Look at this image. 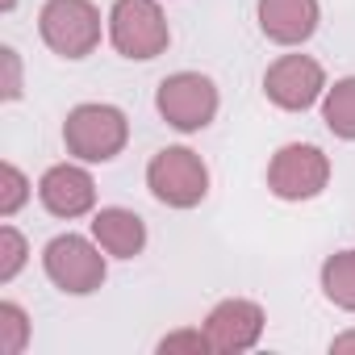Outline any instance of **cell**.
<instances>
[{
  "label": "cell",
  "mask_w": 355,
  "mask_h": 355,
  "mask_svg": "<svg viewBox=\"0 0 355 355\" xmlns=\"http://www.w3.org/2000/svg\"><path fill=\"white\" fill-rule=\"evenodd\" d=\"M130 142V117L117 105L84 101L63 117V146L80 163H109Z\"/></svg>",
  "instance_id": "6da1fadb"
},
{
  "label": "cell",
  "mask_w": 355,
  "mask_h": 355,
  "mask_svg": "<svg viewBox=\"0 0 355 355\" xmlns=\"http://www.w3.org/2000/svg\"><path fill=\"white\" fill-rule=\"evenodd\" d=\"M146 189L167 209H197L209 197V167L193 146H163L146 163Z\"/></svg>",
  "instance_id": "7a4b0ae2"
},
{
  "label": "cell",
  "mask_w": 355,
  "mask_h": 355,
  "mask_svg": "<svg viewBox=\"0 0 355 355\" xmlns=\"http://www.w3.org/2000/svg\"><path fill=\"white\" fill-rule=\"evenodd\" d=\"M42 272L46 280L67 293V297H88L105 284L109 276V255L96 239H84V234H55L46 247H42Z\"/></svg>",
  "instance_id": "3957f363"
},
{
  "label": "cell",
  "mask_w": 355,
  "mask_h": 355,
  "mask_svg": "<svg viewBox=\"0 0 355 355\" xmlns=\"http://www.w3.org/2000/svg\"><path fill=\"white\" fill-rule=\"evenodd\" d=\"M105 21H109V42L121 59L150 63L171 46V26L159 0H113Z\"/></svg>",
  "instance_id": "277c9868"
},
{
  "label": "cell",
  "mask_w": 355,
  "mask_h": 355,
  "mask_svg": "<svg viewBox=\"0 0 355 355\" xmlns=\"http://www.w3.org/2000/svg\"><path fill=\"white\" fill-rule=\"evenodd\" d=\"M105 30L109 21H101L92 0H46L38 13V34L59 59H88L101 46Z\"/></svg>",
  "instance_id": "5b68a950"
},
{
  "label": "cell",
  "mask_w": 355,
  "mask_h": 355,
  "mask_svg": "<svg viewBox=\"0 0 355 355\" xmlns=\"http://www.w3.org/2000/svg\"><path fill=\"white\" fill-rule=\"evenodd\" d=\"M155 109L171 130L197 134V130L214 125V117L222 109V96H218V84L201 71H171L155 92Z\"/></svg>",
  "instance_id": "8992f818"
},
{
  "label": "cell",
  "mask_w": 355,
  "mask_h": 355,
  "mask_svg": "<svg viewBox=\"0 0 355 355\" xmlns=\"http://www.w3.org/2000/svg\"><path fill=\"white\" fill-rule=\"evenodd\" d=\"M330 184V155L313 142H284L268 163V189L280 201H313Z\"/></svg>",
  "instance_id": "52a82bcc"
},
{
  "label": "cell",
  "mask_w": 355,
  "mask_h": 355,
  "mask_svg": "<svg viewBox=\"0 0 355 355\" xmlns=\"http://www.w3.org/2000/svg\"><path fill=\"white\" fill-rule=\"evenodd\" d=\"M326 71L313 55H280L263 71V96L284 113H305L326 96Z\"/></svg>",
  "instance_id": "ba28073f"
},
{
  "label": "cell",
  "mask_w": 355,
  "mask_h": 355,
  "mask_svg": "<svg viewBox=\"0 0 355 355\" xmlns=\"http://www.w3.org/2000/svg\"><path fill=\"white\" fill-rule=\"evenodd\" d=\"M263 326H268V313H263L259 301H251V297H226V301H218L205 313L201 330L209 338V351H218V355H243V351L259 347Z\"/></svg>",
  "instance_id": "9c48e42d"
},
{
  "label": "cell",
  "mask_w": 355,
  "mask_h": 355,
  "mask_svg": "<svg viewBox=\"0 0 355 355\" xmlns=\"http://www.w3.org/2000/svg\"><path fill=\"white\" fill-rule=\"evenodd\" d=\"M38 201L51 218H63V222L88 218V214H96V180L80 159L76 163H55L38 180Z\"/></svg>",
  "instance_id": "30bf717a"
},
{
  "label": "cell",
  "mask_w": 355,
  "mask_h": 355,
  "mask_svg": "<svg viewBox=\"0 0 355 355\" xmlns=\"http://www.w3.org/2000/svg\"><path fill=\"white\" fill-rule=\"evenodd\" d=\"M259 30L276 46H301L318 34L322 26V5L318 0H259Z\"/></svg>",
  "instance_id": "8fae6325"
},
{
  "label": "cell",
  "mask_w": 355,
  "mask_h": 355,
  "mask_svg": "<svg viewBox=\"0 0 355 355\" xmlns=\"http://www.w3.org/2000/svg\"><path fill=\"white\" fill-rule=\"evenodd\" d=\"M92 239L109 259H134L146 251V222L125 205H105L92 214Z\"/></svg>",
  "instance_id": "7c38bea8"
},
{
  "label": "cell",
  "mask_w": 355,
  "mask_h": 355,
  "mask_svg": "<svg viewBox=\"0 0 355 355\" xmlns=\"http://www.w3.org/2000/svg\"><path fill=\"white\" fill-rule=\"evenodd\" d=\"M318 280H322V297L330 305H338L343 313H355V247L326 255Z\"/></svg>",
  "instance_id": "4fadbf2b"
},
{
  "label": "cell",
  "mask_w": 355,
  "mask_h": 355,
  "mask_svg": "<svg viewBox=\"0 0 355 355\" xmlns=\"http://www.w3.org/2000/svg\"><path fill=\"white\" fill-rule=\"evenodd\" d=\"M322 121L334 138L355 142V76H343L322 96Z\"/></svg>",
  "instance_id": "5bb4252c"
},
{
  "label": "cell",
  "mask_w": 355,
  "mask_h": 355,
  "mask_svg": "<svg viewBox=\"0 0 355 355\" xmlns=\"http://www.w3.org/2000/svg\"><path fill=\"white\" fill-rule=\"evenodd\" d=\"M30 313L17 301H0V355H21L30 347Z\"/></svg>",
  "instance_id": "9a60e30c"
},
{
  "label": "cell",
  "mask_w": 355,
  "mask_h": 355,
  "mask_svg": "<svg viewBox=\"0 0 355 355\" xmlns=\"http://www.w3.org/2000/svg\"><path fill=\"white\" fill-rule=\"evenodd\" d=\"M30 259V243L17 226H0V284L17 280V272L26 268Z\"/></svg>",
  "instance_id": "2e32d148"
},
{
  "label": "cell",
  "mask_w": 355,
  "mask_h": 355,
  "mask_svg": "<svg viewBox=\"0 0 355 355\" xmlns=\"http://www.w3.org/2000/svg\"><path fill=\"white\" fill-rule=\"evenodd\" d=\"M30 201V180L17 163H0V218H13Z\"/></svg>",
  "instance_id": "e0dca14e"
},
{
  "label": "cell",
  "mask_w": 355,
  "mask_h": 355,
  "mask_svg": "<svg viewBox=\"0 0 355 355\" xmlns=\"http://www.w3.org/2000/svg\"><path fill=\"white\" fill-rule=\"evenodd\" d=\"M155 351H193V355H205L209 351V338H205V330L197 326V330H171V334H163L159 338V347Z\"/></svg>",
  "instance_id": "ac0fdd59"
},
{
  "label": "cell",
  "mask_w": 355,
  "mask_h": 355,
  "mask_svg": "<svg viewBox=\"0 0 355 355\" xmlns=\"http://www.w3.org/2000/svg\"><path fill=\"white\" fill-rule=\"evenodd\" d=\"M0 63H5V101H17L21 96V55L13 46H0Z\"/></svg>",
  "instance_id": "d6986e66"
},
{
  "label": "cell",
  "mask_w": 355,
  "mask_h": 355,
  "mask_svg": "<svg viewBox=\"0 0 355 355\" xmlns=\"http://www.w3.org/2000/svg\"><path fill=\"white\" fill-rule=\"evenodd\" d=\"M347 351H355V330H343L330 338V355H347Z\"/></svg>",
  "instance_id": "ffe728a7"
},
{
  "label": "cell",
  "mask_w": 355,
  "mask_h": 355,
  "mask_svg": "<svg viewBox=\"0 0 355 355\" xmlns=\"http://www.w3.org/2000/svg\"><path fill=\"white\" fill-rule=\"evenodd\" d=\"M13 5H17V0H0V9H5V13H13Z\"/></svg>",
  "instance_id": "44dd1931"
}]
</instances>
